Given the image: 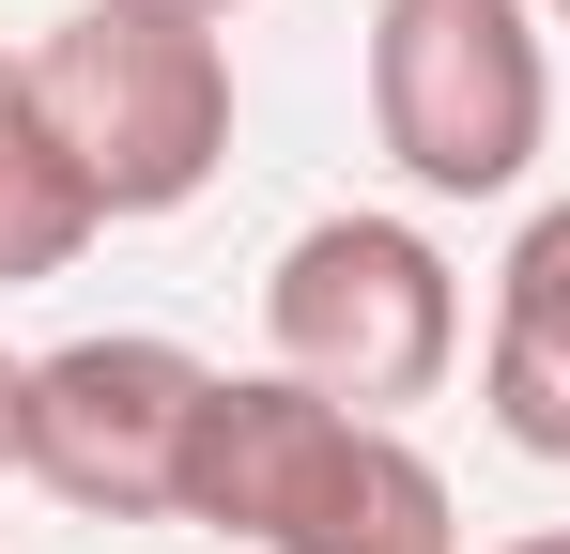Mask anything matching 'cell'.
I'll return each mask as SVG.
<instances>
[{"mask_svg": "<svg viewBox=\"0 0 570 554\" xmlns=\"http://www.w3.org/2000/svg\"><path fill=\"white\" fill-rule=\"evenodd\" d=\"M124 16H200V31H216V16H247V0H124Z\"/></svg>", "mask_w": 570, "mask_h": 554, "instance_id": "9", "label": "cell"}, {"mask_svg": "<svg viewBox=\"0 0 570 554\" xmlns=\"http://www.w3.org/2000/svg\"><path fill=\"white\" fill-rule=\"evenodd\" d=\"M16 416H31V355H0V477H16Z\"/></svg>", "mask_w": 570, "mask_h": 554, "instance_id": "8", "label": "cell"}, {"mask_svg": "<svg viewBox=\"0 0 570 554\" xmlns=\"http://www.w3.org/2000/svg\"><path fill=\"white\" fill-rule=\"evenodd\" d=\"M31 108L62 139V170L94 185V216H186L232 170V47L200 16H124L78 0L31 47Z\"/></svg>", "mask_w": 570, "mask_h": 554, "instance_id": "2", "label": "cell"}, {"mask_svg": "<svg viewBox=\"0 0 570 554\" xmlns=\"http://www.w3.org/2000/svg\"><path fill=\"white\" fill-rule=\"evenodd\" d=\"M94 231H108L94 185L62 170V139H47V108H31V47H0V293L62 277Z\"/></svg>", "mask_w": 570, "mask_h": 554, "instance_id": "7", "label": "cell"}, {"mask_svg": "<svg viewBox=\"0 0 570 554\" xmlns=\"http://www.w3.org/2000/svg\"><path fill=\"white\" fill-rule=\"evenodd\" d=\"M263 355L355 416H401L463 369V263L416 231V216H308L263 277Z\"/></svg>", "mask_w": 570, "mask_h": 554, "instance_id": "4", "label": "cell"}, {"mask_svg": "<svg viewBox=\"0 0 570 554\" xmlns=\"http://www.w3.org/2000/svg\"><path fill=\"white\" fill-rule=\"evenodd\" d=\"M509 554H570V524H540V540H509Z\"/></svg>", "mask_w": 570, "mask_h": 554, "instance_id": "10", "label": "cell"}, {"mask_svg": "<svg viewBox=\"0 0 570 554\" xmlns=\"http://www.w3.org/2000/svg\"><path fill=\"white\" fill-rule=\"evenodd\" d=\"M371 139L416 200H509L556 139L540 0H371Z\"/></svg>", "mask_w": 570, "mask_h": 554, "instance_id": "3", "label": "cell"}, {"mask_svg": "<svg viewBox=\"0 0 570 554\" xmlns=\"http://www.w3.org/2000/svg\"><path fill=\"white\" fill-rule=\"evenodd\" d=\"M200 400L216 369L155 324H108L31 355V416H16V477L94 508V524H186V462H200Z\"/></svg>", "mask_w": 570, "mask_h": 554, "instance_id": "5", "label": "cell"}, {"mask_svg": "<svg viewBox=\"0 0 570 554\" xmlns=\"http://www.w3.org/2000/svg\"><path fill=\"white\" fill-rule=\"evenodd\" d=\"M540 16H556V31H570V0H540Z\"/></svg>", "mask_w": 570, "mask_h": 554, "instance_id": "11", "label": "cell"}, {"mask_svg": "<svg viewBox=\"0 0 570 554\" xmlns=\"http://www.w3.org/2000/svg\"><path fill=\"white\" fill-rule=\"evenodd\" d=\"M478 400L524 462H570V200H540L493 263V339H478Z\"/></svg>", "mask_w": 570, "mask_h": 554, "instance_id": "6", "label": "cell"}, {"mask_svg": "<svg viewBox=\"0 0 570 554\" xmlns=\"http://www.w3.org/2000/svg\"><path fill=\"white\" fill-rule=\"evenodd\" d=\"M186 524L247 554H463V493L401 416H355L293 369H216Z\"/></svg>", "mask_w": 570, "mask_h": 554, "instance_id": "1", "label": "cell"}]
</instances>
